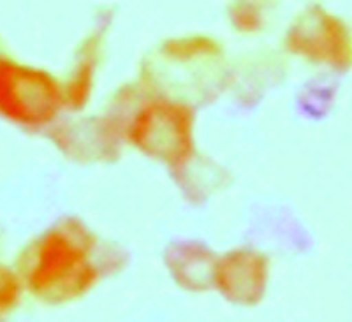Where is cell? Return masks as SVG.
Wrapping results in <instances>:
<instances>
[{"mask_svg": "<svg viewBox=\"0 0 352 322\" xmlns=\"http://www.w3.org/2000/svg\"><path fill=\"white\" fill-rule=\"evenodd\" d=\"M138 106L113 127L120 132V140L125 138L152 159L175 167L187 164L194 147V111L188 104L160 97Z\"/></svg>", "mask_w": 352, "mask_h": 322, "instance_id": "cell-1", "label": "cell"}, {"mask_svg": "<svg viewBox=\"0 0 352 322\" xmlns=\"http://www.w3.org/2000/svg\"><path fill=\"white\" fill-rule=\"evenodd\" d=\"M62 104L64 92L50 76L0 58V120L28 131L52 129Z\"/></svg>", "mask_w": 352, "mask_h": 322, "instance_id": "cell-2", "label": "cell"}]
</instances>
